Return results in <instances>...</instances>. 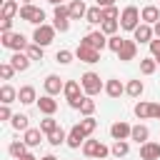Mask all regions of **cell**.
I'll list each match as a JSON object with an SVG mask.
<instances>
[{"label": "cell", "instance_id": "cell-47", "mask_svg": "<svg viewBox=\"0 0 160 160\" xmlns=\"http://www.w3.org/2000/svg\"><path fill=\"white\" fill-rule=\"evenodd\" d=\"M152 118L160 120V102H152Z\"/></svg>", "mask_w": 160, "mask_h": 160}, {"label": "cell", "instance_id": "cell-29", "mask_svg": "<svg viewBox=\"0 0 160 160\" xmlns=\"http://www.w3.org/2000/svg\"><path fill=\"white\" fill-rule=\"evenodd\" d=\"M18 12H20V5H18V0H2V18L12 20Z\"/></svg>", "mask_w": 160, "mask_h": 160}, {"label": "cell", "instance_id": "cell-34", "mask_svg": "<svg viewBox=\"0 0 160 160\" xmlns=\"http://www.w3.org/2000/svg\"><path fill=\"white\" fill-rule=\"evenodd\" d=\"M65 140H68V132H65L62 128H58V130H52V132L48 135V142H50L52 148H58V145H62Z\"/></svg>", "mask_w": 160, "mask_h": 160}, {"label": "cell", "instance_id": "cell-46", "mask_svg": "<svg viewBox=\"0 0 160 160\" xmlns=\"http://www.w3.org/2000/svg\"><path fill=\"white\" fill-rule=\"evenodd\" d=\"M0 32H12V20L2 18V22H0Z\"/></svg>", "mask_w": 160, "mask_h": 160}, {"label": "cell", "instance_id": "cell-42", "mask_svg": "<svg viewBox=\"0 0 160 160\" xmlns=\"http://www.w3.org/2000/svg\"><path fill=\"white\" fill-rule=\"evenodd\" d=\"M15 72H18V70L10 65V60H8V62H0V78H2V80H12Z\"/></svg>", "mask_w": 160, "mask_h": 160}, {"label": "cell", "instance_id": "cell-44", "mask_svg": "<svg viewBox=\"0 0 160 160\" xmlns=\"http://www.w3.org/2000/svg\"><path fill=\"white\" fill-rule=\"evenodd\" d=\"M150 55L152 58H160V38H152L150 40Z\"/></svg>", "mask_w": 160, "mask_h": 160}, {"label": "cell", "instance_id": "cell-11", "mask_svg": "<svg viewBox=\"0 0 160 160\" xmlns=\"http://www.w3.org/2000/svg\"><path fill=\"white\" fill-rule=\"evenodd\" d=\"M152 38H155V32H152V25H148V22H140V25L132 30V40H135L138 45H142V42L150 45Z\"/></svg>", "mask_w": 160, "mask_h": 160}, {"label": "cell", "instance_id": "cell-50", "mask_svg": "<svg viewBox=\"0 0 160 160\" xmlns=\"http://www.w3.org/2000/svg\"><path fill=\"white\" fill-rule=\"evenodd\" d=\"M18 160H38V158H35L32 152H25V155H22V158H18Z\"/></svg>", "mask_w": 160, "mask_h": 160}, {"label": "cell", "instance_id": "cell-30", "mask_svg": "<svg viewBox=\"0 0 160 160\" xmlns=\"http://www.w3.org/2000/svg\"><path fill=\"white\" fill-rule=\"evenodd\" d=\"M8 152L18 160V158H22L25 152H28V145H25V140H12L10 145H8Z\"/></svg>", "mask_w": 160, "mask_h": 160}, {"label": "cell", "instance_id": "cell-24", "mask_svg": "<svg viewBox=\"0 0 160 160\" xmlns=\"http://www.w3.org/2000/svg\"><path fill=\"white\" fill-rule=\"evenodd\" d=\"M68 8H70V20H82L88 15V8H85L82 0H70Z\"/></svg>", "mask_w": 160, "mask_h": 160}, {"label": "cell", "instance_id": "cell-39", "mask_svg": "<svg viewBox=\"0 0 160 160\" xmlns=\"http://www.w3.org/2000/svg\"><path fill=\"white\" fill-rule=\"evenodd\" d=\"M118 28H120V22H118V20H102V22H100V30H102L108 38H110V35H115V32H118Z\"/></svg>", "mask_w": 160, "mask_h": 160}, {"label": "cell", "instance_id": "cell-54", "mask_svg": "<svg viewBox=\"0 0 160 160\" xmlns=\"http://www.w3.org/2000/svg\"><path fill=\"white\" fill-rule=\"evenodd\" d=\"M155 60H158V68H160V58H155Z\"/></svg>", "mask_w": 160, "mask_h": 160}, {"label": "cell", "instance_id": "cell-6", "mask_svg": "<svg viewBox=\"0 0 160 160\" xmlns=\"http://www.w3.org/2000/svg\"><path fill=\"white\" fill-rule=\"evenodd\" d=\"M20 20L30 22V25H42L45 22V10L42 8H35V5H20Z\"/></svg>", "mask_w": 160, "mask_h": 160}, {"label": "cell", "instance_id": "cell-20", "mask_svg": "<svg viewBox=\"0 0 160 160\" xmlns=\"http://www.w3.org/2000/svg\"><path fill=\"white\" fill-rule=\"evenodd\" d=\"M132 112H135L138 120H150V118H152V102H148V100H138L135 108H132Z\"/></svg>", "mask_w": 160, "mask_h": 160}, {"label": "cell", "instance_id": "cell-52", "mask_svg": "<svg viewBox=\"0 0 160 160\" xmlns=\"http://www.w3.org/2000/svg\"><path fill=\"white\" fill-rule=\"evenodd\" d=\"M48 2H50V5H60L62 0H48Z\"/></svg>", "mask_w": 160, "mask_h": 160}, {"label": "cell", "instance_id": "cell-31", "mask_svg": "<svg viewBox=\"0 0 160 160\" xmlns=\"http://www.w3.org/2000/svg\"><path fill=\"white\" fill-rule=\"evenodd\" d=\"M85 20H88L90 25H100V22H102V8H100V5H95V8H88V15H85Z\"/></svg>", "mask_w": 160, "mask_h": 160}, {"label": "cell", "instance_id": "cell-1", "mask_svg": "<svg viewBox=\"0 0 160 160\" xmlns=\"http://www.w3.org/2000/svg\"><path fill=\"white\" fill-rule=\"evenodd\" d=\"M80 85H82V92H85V95H90V98H95V95H100V92L105 90V82H102V80H100V75H98V72H92V70L82 72Z\"/></svg>", "mask_w": 160, "mask_h": 160}, {"label": "cell", "instance_id": "cell-8", "mask_svg": "<svg viewBox=\"0 0 160 160\" xmlns=\"http://www.w3.org/2000/svg\"><path fill=\"white\" fill-rule=\"evenodd\" d=\"M55 25H35V32H32V42H38V45H42V48H48L52 40H55Z\"/></svg>", "mask_w": 160, "mask_h": 160}, {"label": "cell", "instance_id": "cell-12", "mask_svg": "<svg viewBox=\"0 0 160 160\" xmlns=\"http://www.w3.org/2000/svg\"><path fill=\"white\" fill-rule=\"evenodd\" d=\"M130 132H132V128H130L125 120H115V122L110 125V138H112V140H128Z\"/></svg>", "mask_w": 160, "mask_h": 160}, {"label": "cell", "instance_id": "cell-7", "mask_svg": "<svg viewBox=\"0 0 160 160\" xmlns=\"http://www.w3.org/2000/svg\"><path fill=\"white\" fill-rule=\"evenodd\" d=\"M52 25H55V30H60V32H68L70 30V8L68 5H55V10H52Z\"/></svg>", "mask_w": 160, "mask_h": 160}, {"label": "cell", "instance_id": "cell-53", "mask_svg": "<svg viewBox=\"0 0 160 160\" xmlns=\"http://www.w3.org/2000/svg\"><path fill=\"white\" fill-rule=\"evenodd\" d=\"M20 2H22V5H32V0H20Z\"/></svg>", "mask_w": 160, "mask_h": 160}, {"label": "cell", "instance_id": "cell-35", "mask_svg": "<svg viewBox=\"0 0 160 160\" xmlns=\"http://www.w3.org/2000/svg\"><path fill=\"white\" fill-rule=\"evenodd\" d=\"M155 70H158V60L155 58H142L140 60V72L142 75H152Z\"/></svg>", "mask_w": 160, "mask_h": 160}, {"label": "cell", "instance_id": "cell-38", "mask_svg": "<svg viewBox=\"0 0 160 160\" xmlns=\"http://www.w3.org/2000/svg\"><path fill=\"white\" fill-rule=\"evenodd\" d=\"M80 112H82V118H88V115H92V112H95V100H92L90 95H85V98H82V102H80Z\"/></svg>", "mask_w": 160, "mask_h": 160}, {"label": "cell", "instance_id": "cell-41", "mask_svg": "<svg viewBox=\"0 0 160 160\" xmlns=\"http://www.w3.org/2000/svg\"><path fill=\"white\" fill-rule=\"evenodd\" d=\"M72 58H75V52H70V50H58L55 52V62H60V65H70Z\"/></svg>", "mask_w": 160, "mask_h": 160}, {"label": "cell", "instance_id": "cell-40", "mask_svg": "<svg viewBox=\"0 0 160 160\" xmlns=\"http://www.w3.org/2000/svg\"><path fill=\"white\" fill-rule=\"evenodd\" d=\"M122 42H125V38H120V35H118V32H115V35H110V38H108V48H110V50H112V52H115V55H118V52H120V48H122Z\"/></svg>", "mask_w": 160, "mask_h": 160}, {"label": "cell", "instance_id": "cell-28", "mask_svg": "<svg viewBox=\"0 0 160 160\" xmlns=\"http://www.w3.org/2000/svg\"><path fill=\"white\" fill-rule=\"evenodd\" d=\"M128 152H130L128 140H115V142H112V148H110V155H112V158H118V160H120V158H125Z\"/></svg>", "mask_w": 160, "mask_h": 160}, {"label": "cell", "instance_id": "cell-23", "mask_svg": "<svg viewBox=\"0 0 160 160\" xmlns=\"http://www.w3.org/2000/svg\"><path fill=\"white\" fill-rule=\"evenodd\" d=\"M140 18H142V22L155 25V22L160 20V8H158V5H145V8L140 10Z\"/></svg>", "mask_w": 160, "mask_h": 160}, {"label": "cell", "instance_id": "cell-33", "mask_svg": "<svg viewBox=\"0 0 160 160\" xmlns=\"http://www.w3.org/2000/svg\"><path fill=\"white\" fill-rule=\"evenodd\" d=\"M78 125H80V130H82V132H85V135L90 138V135L95 132V128H98V120H95L92 115H88V118H82V120H80Z\"/></svg>", "mask_w": 160, "mask_h": 160}, {"label": "cell", "instance_id": "cell-25", "mask_svg": "<svg viewBox=\"0 0 160 160\" xmlns=\"http://www.w3.org/2000/svg\"><path fill=\"white\" fill-rule=\"evenodd\" d=\"M148 138H150V130H148V125H132V132H130V140H135L138 145H142V142H148Z\"/></svg>", "mask_w": 160, "mask_h": 160}, {"label": "cell", "instance_id": "cell-14", "mask_svg": "<svg viewBox=\"0 0 160 160\" xmlns=\"http://www.w3.org/2000/svg\"><path fill=\"white\" fill-rule=\"evenodd\" d=\"M38 110L42 112V115H55L58 112V100H55V95H42V98H38Z\"/></svg>", "mask_w": 160, "mask_h": 160}, {"label": "cell", "instance_id": "cell-9", "mask_svg": "<svg viewBox=\"0 0 160 160\" xmlns=\"http://www.w3.org/2000/svg\"><path fill=\"white\" fill-rule=\"evenodd\" d=\"M75 58H78L80 62L95 65V62H100V50H95V48H90V45L80 42V45H78V50H75Z\"/></svg>", "mask_w": 160, "mask_h": 160}, {"label": "cell", "instance_id": "cell-43", "mask_svg": "<svg viewBox=\"0 0 160 160\" xmlns=\"http://www.w3.org/2000/svg\"><path fill=\"white\" fill-rule=\"evenodd\" d=\"M102 20H120V10H118L115 5L102 8Z\"/></svg>", "mask_w": 160, "mask_h": 160}, {"label": "cell", "instance_id": "cell-3", "mask_svg": "<svg viewBox=\"0 0 160 160\" xmlns=\"http://www.w3.org/2000/svg\"><path fill=\"white\" fill-rule=\"evenodd\" d=\"M118 22H120V28H122V30H130V32H132V30H135V28L142 22V18H140V10H138L135 5H128V8H122V12H120V20H118Z\"/></svg>", "mask_w": 160, "mask_h": 160}, {"label": "cell", "instance_id": "cell-32", "mask_svg": "<svg viewBox=\"0 0 160 160\" xmlns=\"http://www.w3.org/2000/svg\"><path fill=\"white\" fill-rule=\"evenodd\" d=\"M10 125H12L15 130H22V132H25V130L30 128V118H28V115H22V112H18V115H12Z\"/></svg>", "mask_w": 160, "mask_h": 160}, {"label": "cell", "instance_id": "cell-36", "mask_svg": "<svg viewBox=\"0 0 160 160\" xmlns=\"http://www.w3.org/2000/svg\"><path fill=\"white\" fill-rule=\"evenodd\" d=\"M58 128H60V125H58V120H55L52 115H45V118L40 120V130H42L45 135H50V132H52V130H58Z\"/></svg>", "mask_w": 160, "mask_h": 160}, {"label": "cell", "instance_id": "cell-17", "mask_svg": "<svg viewBox=\"0 0 160 160\" xmlns=\"http://www.w3.org/2000/svg\"><path fill=\"white\" fill-rule=\"evenodd\" d=\"M85 140H88V135L80 130V125H75V128L68 132V140H65V145H68V148H72V150H78V148H80Z\"/></svg>", "mask_w": 160, "mask_h": 160}, {"label": "cell", "instance_id": "cell-19", "mask_svg": "<svg viewBox=\"0 0 160 160\" xmlns=\"http://www.w3.org/2000/svg\"><path fill=\"white\" fill-rule=\"evenodd\" d=\"M30 62H32V60L28 58V52H25V50H22V52H12V55H10V65H12L18 72H25V70L30 68Z\"/></svg>", "mask_w": 160, "mask_h": 160}, {"label": "cell", "instance_id": "cell-21", "mask_svg": "<svg viewBox=\"0 0 160 160\" xmlns=\"http://www.w3.org/2000/svg\"><path fill=\"white\" fill-rule=\"evenodd\" d=\"M42 135H45V132H42L40 128H28L25 135H22V140H25L28 148H38V145L42 142Z\"/></svg>", "mask_w": 160, "mask_h": 160}, {"label": "cell", "instance_id": "cell-10", "mask_svg": "<svg viewBox=\"0 0 160 160\" xmlns=\"http://www.w3.org/2000/svg\"><path fill=\"white\" fill-rule=\"evenodd\" d=\"M80 42H85V45H90V48H95V50H102V48H108V35H105L102 30H92V32H88Z\"/></svg>", "mask_w": 160, "mask_h": 160}, {"label": "cell", "instance_id": "cell-18", "mask_svg": "<svg viewBox=\"0 0 160 160\" xmlns=\"http://www.w3.org/2000/svg\"><path fill=\"white\" fill-rule=\"evenodd\" d=\"M135 55H138V42L135 40H125L122 48H120V52H118V58L122 62H130V60H135Z\"/></svg>", "mask_w": 160, "mask_h": 160}, {"label": "cell", "instance_id": "cell-5", "mask_svg": "<svg viewBox=\"0 0 160 160\" xmlns=\"http://www.w3.org/2000/svg\"><path fill=\"white\" fill-rule=\"evenodd\" d=\"M80 82L78 80H68L65 82V90H62V95H65V100H68V105L72 108V110H80V102H82V98L85 95H80Z\"/></svg>", "mask_w": 160, "mask_h": 160}, {"label": "cell", "instance_id": "cell-22", "mask_svg": "<svg viewBox=\"0 0 160 160\" xmlns=\"http://www.w3.org/2000/svg\"><path fill=\"white\" fill-rule=\"evenodd\" d=\"M18 100H20L22 105H32V102H38V92H35V88H32V85H22V88L18 90Z\"/></svg>", "mask_w": 160, "mask_h": 160}, {"label": "cell", "instance_id": "cell-15", "mask_svg": "<svg viewBox=\"0 0 160 160\" xmlns=\"http://www.w3.org/2000/svg\"><path fill=\"white\" fill-rule=\"evenodd\" d=\"M140 158L142 160H160V142H152V140L142 142L140 145Z\"/></svg>", "mask_w": 160, "mask_h": 160}, {"label": "cell", "instance_id": "cell-51", "mask_svg": "<svg viewBox=\"0 0 160 160\" xmlns=\"http://www.w3.org/2000/svg\"><path fill=\"white\" fill-rule=\"evenodd\" d=\"M40 160H58V158H55V155H42Z\"/></svg>", "mask_w": 160, "mask_h": 160}, {"label": "cell", "instance_id": "cell-2", "mask_svg": "<svg viewBox=\"0 0 160 160\" xmlns=\"http://www.w3.org/2000/svg\"><path fill=\"white\" fill-rule=\"evenodd\" d=\"M0 45L12 50V52H22V50H28L30 42H28V38L22 32H2L0 35Z\"/></svg>", "mask_w": 160, "mask_h": 160}, {"label": "cell", "instance_id": "cell-45", "mask_svg": "<svg viewBox=\"0 0 160 160\" xmlns=\"http://www.w3.org/2000/svg\"><path fill=\"white\" fill-rule=\"evenodd\" d=\"M0 120H12V110H10V105H0Z\"/></svg>", "mask_w": 160, "mask_h": 160}, {"label": "cell", "instance_id": "cell-37", "mask_svg": "<svg viewBox=\"0 0 160 160\" xmlns=\"http://www.w3.org/2000/svg\"><path fill=\"white\" fill-rule=\"evenodd\" d=\"M25 52H28V58H30V60H42V55H45V48H42V45H38V42H30Z\"/></svg>", "mask_w": 160, "mask_h": 160}, {"label": "cell", "instance_id": "cell-16", "mask_svg": "<svg viewBox=\"0 0 160 160\" xmlns=\"http://www.w3.org/2000/svg\"><path fill=\"white\" fill-rule=\"evenodd\" d=\"M122 92H125V85L120 82V78H110V80H105V95H108V98L118 100Z\"/></svg>", "mask_w": 160, "mask_h": 160}, {"label": "cell", "instance_id": "cell-27", "mask_svg": "<svg viewBox=\"0 0 160 160\" xmlns=\"http://www.w3.org/2000/svg\"><path fill=\"white\" fill-rule=\"evenodd\" d=\"M125 92L130 95V98H140L142 92H145V85H142V80H128V85H125Z\"/></svg>", "mask_w": 160, "mask_h": 160}, {"label": "cell", "instance_id": "cell-49", "mask_svg": "<svg viewBox=\"0 0 160 160\" xmlns=\"http://www.w3.org/2000/svg\"><path fill=\"white\" fill-rule=\"evenodd\" d=\"M152 32H155V38H160V20L152 25Z\"/></svg>", "mask_w": 160, "mask_h": 160}, {"label": "cell", "instance_id": "cell-55", "mask_svg": "<svg viewBox=\"0 0 160 160\" xmlns=\"http://www.w3.org/2000/svg\"><path fill=\"white\" fill-rule=\"evenodd\" d=\"M105 160H108V158H105ZM115 160H118V158H115Z\"/></svg>", "mask_w": 160, "mask_h": 160}, {"label": "cell", "instance_id": "cell-26", "mask_svg": "<svg viewBox=\"0 0 160 160\" xmlns=\"http://www.w3.org/2000/svg\"><path fill=\"white\" fill-rule=\"evenodd\" d=\"M15 100H18V90H15L10 82H5V85L0 88V102L10 105V102H15Z\"/></svg>", "mask_w": 160, "mask_h": 160}, {"label": "cell", "instance_id": "cell-13", "mask_svg": "<svg viewBox=\"0 0 160 160\" xmlns=\"http://www.w3.org/2000/svg\"><path fill=\"white\" fill-rule=\"evenodd\" d=\"M42 88H45L48 95H60V92L65 90V82L60 80V75H48V78L42 80Z\"/></svg>", "mask_w": 160, "mask_h": 160}, {"label": "cell", "instance_id": "cell-48", "mask_svg": "<svg viewBox=\"0 0 160 160\" xmlns=\"http://www.w3.org/2000/svg\"><path fill=\"white\" fill-rule=\"evenodd\" d=\"M95 5H100V8H110V5H115V0H95Z\"/></svg>", "mask_w": 160, "mask_h": 160}, {"label": "cell", "instance_id": "cell-4", "mask_svg": "<svg viewBox=\"0 0 160 160\" xmlns=\"http://www.w3.org/2000/svg\"><path fill=\"white\" fill-rule=\"evenodd\" d=\"M82 155H85V158H98V160H105V158L110 155V148H108V145H102L100 140L88 138V140L82 142Z\"/></svg>", "mask_w": 160, "mask_h": 160}]
</instances>
